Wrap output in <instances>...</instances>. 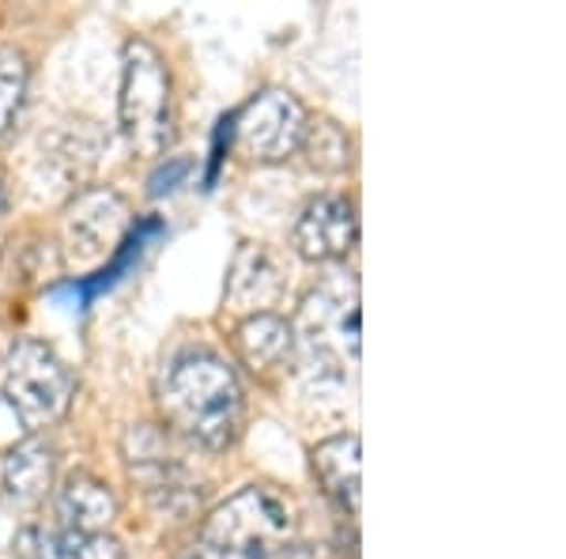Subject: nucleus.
I'll use <instances>...</instances> for the list:
<instances>
[{"label":"nucleus","instance_id":"1","mask_svg":"<svg viewBox=\"0 0 566 559\" xmlns=\"http://www.w3.org/2000/svg\"><path fill=\"white\" fill-rule=\"evenodd\" d=\"M155 401H159L163 424L205 451L223 454L242 438L245 390L234 366L208 348L178 355L163 371Z\"/></svg>","mask_w":566,"mask_h":559},{"label":"nucleus","instance_id":"11","mask_svg":"<svg viewBox=\"0 0 566 559\" xmlns=\"http://www.w3.org/2000/svg\"><path fill=\"white\" fill-rule=\"evenodd\" d=\"M53 507H57L61 529H72V534H109V526L117 518V495L103 476L76 469L53 488Z\"/></svg>","mask_w":566,"mask_h":559},{"label":"nucleus","instance_id":"12","mask_svg":"<svg viewBox=\"0 0 566 559\" xmlns=\"http://www.w3.org/2000/svg\"><path fill=\"white\" fill-rule=\"evenodd\" d=\"M231 344L239 363L250 374H258V379H272V374L291 366V360H295V333H291L287 318L276 314V310L242 318L231 333Z\"/></svg>","mask_w":566,"mask_h":559},{"label":"nucleus","instance_id":"2","mask_svg":"<svg viewBox=\"0 0 566 559\" xmlns=\"http://www.w3.org/2000/svg\"><path fill=\"white\" fill-rule=\"evenodd\" d=\"M295 540V507L272 484H245L205 518L186 559H276Z\"/></svg>","mask_w":566,"mask_h":559},{"label":"nucleus","instance_id":"10","mask_svg":"<svg viewBox=\"0 0 566 559\" xmlns=\"http://www.w3.org/2000/svg\"><path fill=\"white\" fill-rule=\"evenodd\" d=\"M0 484H4V499L12 507H39V503H45V495H53V488H57V446L45 435H27L23 443H15L4 454Z\"/></svg>","mask_w":566,"mask_h":559},{"label":"nucleus","instance_id":"8","mask_svg":"<svg viewBox=\"0 0 566 559\" xmlns=\"http://www.w3.org/2000/svg\"><path fill=\"white\" fill-rule=\"evenodd\" d=\"M295 253L314 265L344 261L359 242V216L355 205L340 194H322L298 213L295 231H291Z\"/></svg>","mask_w":566,"mask_h":559},{"label":"nucleus","instance_id":"13","mask_svg":"<svg viewBox=\"0 0 566 559\" xmlns=\"http://www.w3.org/2000/svg\"><path fill=\"white\" fill-rule=\"evenodd\" d=\"M359 435L355 431H340L333 438L310 451V465H314L317 484L325 488L328 499L336 503L348 515H359V499H363V462H359Z\"/></svg>","mask_w":566,"mask_h":559},{"label":"nucleus","instance_id":"4","mask_svg":"<svg viewBox=\"0 0 566 559\" xmlns=\"http://www.w3.org/2000/svg\"><path fill=\"white\" fill-rule=\"evenodd\" d=\"M0 393H4L8 408L15 412L27 435H45L69 416L72 397H76V379L50 344L23 337L8 348Z\"/></svg>","mask_w":566,"mask_h":559},{"label":"nucleus","instance_id":"7","mask_svg":"<svg viewBox=\"0 0 566 559\" xmlns=\"http://www.w3.org/2000/svg\"><path fill=\"white\" fill-rule=\"evenodd\" d=\"M306 122L310 110L291 91L269 87L261 95H253L242 106V114L234 117V152L245 163H258V167L283 163L291 155H298Z\"/></svg>","mask_w":566,"mask_h":559},{"label":"nucleus","instance_id":"15","mask_svg":"<svg viewBox=\"0 0 566 559\" xmlns=\"http://www.w3.org/2000/svg\"><path fill=\"white\" fill-rule=\"evenodd\" d=\"M45 250H57V246L34 231L12 235L4 246V253H0V269L12 265V277H4V280H12L15 291H31V288H39L42 280H50L45 277Z\"/></svg>","mask_w":566,"mask_h":559},{"label":"nucleus","instance_id":"9","mask_svg":"<svg viewBox=\"0 0 566 559\" xmlns=\"http://www.w3.org/2000/svg\"><path fill=\"white\" fill-rule=\"evenodd\" d=\"M283 288H287V277H283L269 246L242 242L231 261V272H227V310L242 318L269 314L280 302Z\"/></svg>","mask_w":566,"mask_h":559},{"label":"nucleus","instance_id":"17","mask_svg":"<svg viewBox=\"0 0 566 559\" xmlns=\"http://www.w3.org/2000/svg\"><path fill=\"white\" fill-rule=\"evenodd\" d=\"M57 559H125V545L114 534H72L61 529L53 540Z\"/></svg>","mask_w":566,"mask_h":559},{"label":"nucleus","instance_id":"5","mask_svg":"<svg viewBox=\"0 0 566 559\" xmlns=\"http://www.w3.org/2000/svg\"><path fill=\"white\" fill-rule=\"evenodd\" d=\"M295 352L325 374H344L359 363V283L352 277H333L314 288L298 307Z\"/></svg>","mask_w":566,"mask_h":559},{"label":"nucleus","instance_id":"14","mask_svg":"<svg viewBox=\"0 0 566 559\" xmlns=\"http://www.w3.org/2000/svg\"><path fill=\"white\" fill-rule=\"evenodd\" d=\"M298 155H306V163L322 174H344L352 167V136L333 122V117H314L310 114Z\"/></svg>","mask_w":566,"mask_h":559},{"label":"nucleus","instance_id":"3","mask_svg":"<svg viewBox=\"0 0 566 559\" xmlns=\"http://www.w3.org/2000/svg\"><path fill=\"white\" fill-rule=\"evenodd\" d=\"M117 114L136 159H159L175 141V80L167 58L144 39L125 42Z\"/></svg>","mask_w":566,"mask_h":559},{"label":"nucleus","instance_id":"6","mask_svg":"<svg viewBox=\"0 0 566 559\" xmlns=\"http://www.w3.org/2000/svg\"><path fill=\"white\" fill-rule=\"evenodd\" d=\"M129 227H133L129 200L117 194V189L109 186L80 189L61 208V235H57L61 265L91 269V265L106 261L122 246V238L129 235Z\"/></svg>","mask_w":566,"mask_h":559},{"label":"nucleus","instance_id":"16","mask_svg":"<svg viewBox=\"0 0 566 559\" xmlns=\"http://www.w3.org/2000/svg\"><path fill=\"white\" fill-rule=\"evenodd\" d=\"M27 80H31V61L20 45H0V136L15 125V114L23 106Z\"/></svg>","mask_w":566,"mask_h":559},{"label":"nucleus","instance_id":"18","mask_svg":"<svg viewBox=\"0 0 566 559\" xmlns=\"http://www.w3.org/2000/svg\"><path fill=\"white\" fill-rule=\"evenodd\" d=\"M276 559H303V556H298V552H295V545H291V548H283V552H280Z\"/></svg>","mask_w":566,"mask_h":559}]
</instances>
